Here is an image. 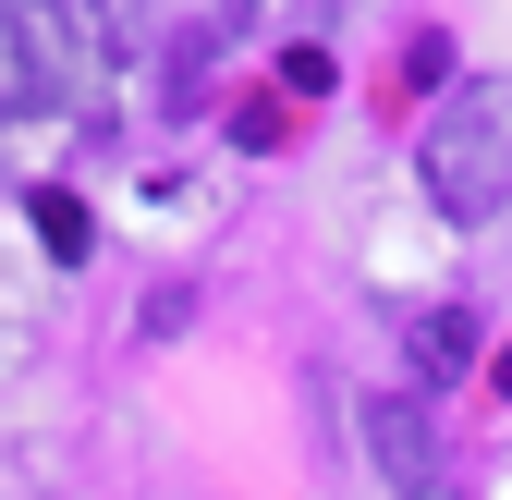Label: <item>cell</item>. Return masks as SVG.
I'll use <instances>...</instances> for the list:
<instances>
[{
    "label": "cell",
    "mask_w": 512,
    "mask_h": 500,
    "mask_svg": "<svg viewBox=\"0 0 512 500\" xmlns=\"http://www.w3.org/2000/svg\"><path fill=\"white\" fill-rule=\"evenodd\" d=\"M98 25H86V0H0V122H37L61 98H86L98 86Z\"/></svg>",
    "instance_id": "1"
},
{
    "label": "cell",
    "mask_w": 512,
    "mask_h": 500,
    "mask_svg": "<svg viewBox=\"0 0 512 500\" xmlns=\"http://www.w3.org/2000/svg\"><path fill=\"white\" fill-rule=\"evenodd\" d=\"M488 183H500V110L488 98H452V110L427 122V196L452 208V220H476Z\"/></svg>",
    "instance_id": "2"
},
{
    "label": "cell",
    "mask_w": 512,
    "mask_h": 500,
    "mask_svg": "<svg viewBox=\"0 0 512 500\" xmlns=\"http://www.w3.org/2000/svg\"><path fill=\"white\" fill-rule=\"evenodd\" d=\"M415 366H464V318H452V305H427V318H415Z\"/></svg>",
    "instance_id": "3"
},
{
    "label": "cell",
    "mask_w": 512,
    "mask_h": 500,
    "mask_svg": "<svg viewBox=\"0 0 512 500\" xmlns=\"http://www.w3.org/2000/svg\"><path fill=\"white\" fill-rule=\"evenodd\" d=\"M37 244H49V257H86V220H74V196H37Z\"/></svg>",
    "instance_id": "4"
},
{
    "label": "cell",
    "mask_w": 512,
    "mask_h": 500,
    "mask_svg": "<svg viewBox=\"0 0 512 500\" xmlns=\"http://www.w3.org/2000/svg\"><path fill=\"white\" fill-rule=\"evenodd\" d=\"M220 25H256V0H220Z\"/></svg>",
    "instance_id": "5"
}]
</instances>
